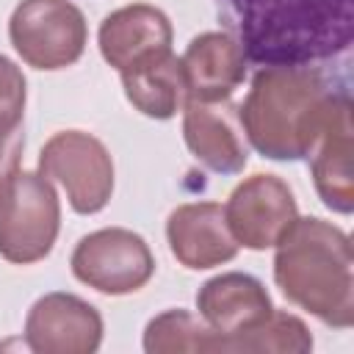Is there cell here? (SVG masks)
<instances>
[{"label": "cell", "mask_w": 354, "mask_h": 354, "mask_svg": "<svg viewBox=\"0 0 354 354\" xmlns=\"http://www.w3.org/2000/svg\"><path fill=\"white\" fill-rule=\"evenodd\" d=\"M346 91H329L310 66H263L238 108L252 147L271 160L310 158Z\"/></svg>", "instance_id": "obj_1"}, {"label": "cell", "mask_w": 354, "mask_h": 354, "mask_svg": "<svg viewBox=\"0 0 354 354\" xmlns=\"http://www.w3.org/2000/svg\"><path fill=\"white\" fill-rule=\"evenodd\" d=\"M246 58L310 66L351 47V0H230Z\"/></svg>", "instance_id": "obj_2"}, {"label": "cell", "mask_w": 354, "mask_h": 354, "mask_svg": "<svg viewBox=\"0 0 354 354\" xmlns=\"http://www.w3.org/2000/svg\"><path fill=\"white\" fill-rule=\"evenodd\" d=\"M351 241L324 218H296L277 243L274 279L288 301L329 326L354 324Z\"/></svg>", "instance_id": "obj_3"}, {"label": "cell", "mask_w": 354, "mask_h": 354, "mask_svg": "<svg viewBox=\"0 0 354 354\" xmlns=\"http://www.w3.org/2000/svg\"><path fill=\"white\" fill-rule=\"evenodd\" d=\"M61 205L50 180L39 171H14L0 183V254L28 266L44 260L58 238Z\"/></svg>", "instance_id": "obj_4"}, {"label": "cell", "mask_w": 354, "mask_h": 354, "mask_svg": "<svg viewBox=\"0 0 354 354\" xmlns=\"http://www.w3.org/2000/svg\"><path fill=\"white\" fill-rule=\"evenodd\" d=\"M8 36L25 64L36 69L72 66L86 50V17L69 0H22L11 19Z\"/></svg>", "instance_id": "obj_5"}, {"label": "cell", "mask_w": 354, "mask_h": 354, "mask_svg": "<svg viewBox=\"0 0 354 354\" xmlns=\"http://www.w3.org/2000/svg\"><path fill=\"white\" fill-rule=\"evenodd\" d=\"M39 171L55 180L72 210L88 216L108 205L113 194V160L105 144L80 130L55 133L39 155Z\"/></svg>", "instance_id": "obj_6"}, {"label": "cell", "mask_w": 354, "mask_h": 354, "mask_svg": "<svg viewBox=\"0 0 354 354\" xmlns=\"http://www.w3.org/2000/svg\"><path fill=\"white\" fill-rule=\"evenodd\" d=\"M72 274L100 293L122 296L149 282L155 257L147 241L133 230L108 227L80 238L72 252Z\"/></svg>", "instance_id": "obj_7"}, {"label": "cell", "mask_w": 354, "mask_h": 354, "mask_svg": "<svg viewBox=\"0 0 354 354\" xmlns=\"http://www.w3.org/2000/svg\"><path fill=\"white\" fill-rule=\"evenodd\" d=\"M224 218L235 243L260 252L277 246L299 213L290 188L277 174H252L230 194Z\"/></svg>", "instance_id": "obj_8"}, {"label": "cell", "mask_w": 354, "mask_h": 354, "mask_svg": "<svg viewBox=\"0 0 354 354\" xmlns=\"http://www.w3.org/2000/svg\"><path fill=\"white\" fill-rule=\"evenodd\" d=\"M25 340L39 354H91L102 340V318L72 293H47L28 313Z\"/></svg>", "instance_id": "obj_9"}, {"label": "cell", "mask_w": 354, "mask_h": 354, "mask_svg": "<svg viewBox=\"0 0 354 354\" xmlns=\"http://www.w3.org/2000/svg\"><path fill=\"white\" fill-rule=\"evenodd\" d=\"M100 53L122 75L158 64L171 55V22L155 6H124L102 19Z\"/></svg>", "instance_id": "obj_10"}, {"label": "cell", "mask_w": 354, "mask_h": 354, "mask_svg": "<svg viewBox=\"0 0 354 354\" xmlns=\"http://www.w3.org/2000/svg\"><path fill=\"white\" fill-rule=\"evenodd\" d=\"M196 310L221 337V351H235V340L274 313L263 282L241 271L207 279L196 293Z\"/></svg>", "instance_id": "obj_11"}, {"label": "cell", "mask_w": 354, "mask_h": 354, "mask_svg": "<svg viewBox=\"0 0 354 354\" xmlns=\"http://www.w3.org/2000/svg\"><path fill=\"white\" fill-rule=\"evenodd\" d=\"M188 102H224L246 77V55L227 33L196 36L180 58Z\"/></svg>", "instance_id": "obj_12"}, {"label": "cell", "mask_w": 354, "mask_h": 354, "mask_svg": "<svg viewBox=\"0 0 354 354\" xmlns=\"http://www.w3.org/2000/svg\"><path fill=\"white\" fill-rule=\"evenodd\" d=\"M183 136L194 158L216 174H238L249 149L243 144V127L238 108L218 102H188L183 119Z\"/></svg>", "instance_id": "obj_13"}, {"label": "cell", "mask_w": 354, "mask_h": 354, "mask_svg": "<svg viewBox=\"0 0 354 354\" xmlns=\"http://www.w3.org/2000/svg\"><path fill=\"white\" fill-rule=\"evenodd\" d=\"M166 238L171 254L194 271L221 266L238 252V243L224 218V207L216 202L180 205L166 221Z\"/></svg>", "instance_id": "obj_14"}, {"label": "cell", "mask_w": 354, "mask_h": 354, "mask_svg": "<svg viewBox=\"0 0 354 354\" xmlns=\"http://www.w3.org/2000/svg\"><path fill=\"white\" fill-rule=\"evenodd\" d=\"M313 180L324 205L335 213L354 210V177H351V102L340 97L324 133L313 147Z\"/></svg>", "instance_id": "obj_15"}, {"label": "cell", "mask_w": 354, "mask_h": 354, "mask_svg": "<svg viewBox=\"0 0 354 354\" xmlns=\"http://www.w3.org/2000/svg\"><path fill=\"white\" fill-rule=\"evenodd\" d=\"M124 94L127 100L152 119H169L177 113V108L188 100L185 97V83H183V69L180 58L166 55L158 64H149L144 69L122 75Z\"/></svg>", "instance_id": "obj_16"}, {"label": "cell", "mask_w": 354, "mask_h": 354, "mask_svg": "<svg viewBox=\"0 0 354 354\" xmlns=\"http://www.w3.org/2000/svg\"><path fill=\"white\" fill-rule=\"evenodd\" d=\"M144 348L149 354H180V351H221V337L199 318L185 310H169L147 324Z\"/></svg>", "instance_id": "obj_17"}, {"label": "cell", "mask_w": 354, "mask_h": 354, "mask_svg": "<svg viewBox=\"0 0 354 354\" xmlns=\"http://www.w3.org/2000/svg\"><path fill=\"white\" fill-rule=\"evenodd\" d=\"M313 348L307 326L288 313H271L260 326L249 329L235 340V351H293L304 354Z\"/></svg>", "instance_id": "obj_18"}, {"label": "cell", "mask_w": 354, "mask_h": 354, "mask_svg": "<svg viewBox=\"0 0 354 354\" xmlns=\"http://www.w3.org/2000/svg\"><path fill=\"white\" fill-rule=\"evenodd\" d=\"M25 113V77L14 61L0 55V127H19Z\"/></svg>", "instance_id": "obj_19"}, {"label": "cell", "mask_w": 354, "mask_h": 354, "mask_svg": "<svg viewBox=\"0 0 354 354\" xmlns=\"http://www.w3.org/2000/svg\"><path fill=\"white\" fill-rule=\"evenodd\" d=\"M25 152V136L19 127H0V183L19 169Z\"/></svg>", "instance_id": "obj_20"}]
</instances>
